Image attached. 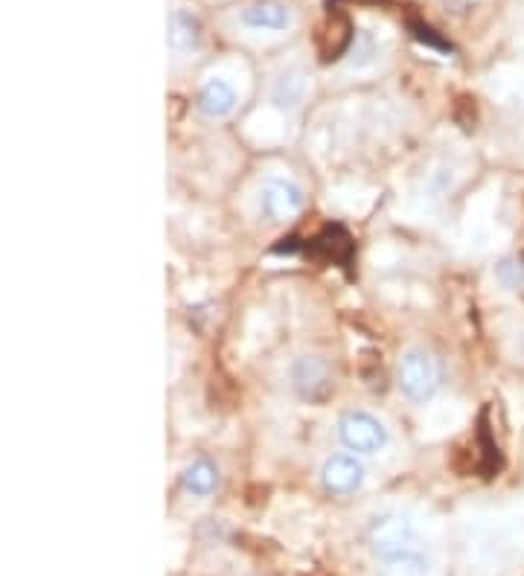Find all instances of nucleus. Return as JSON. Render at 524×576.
<instances>
[{
  "instance_id": "obj_1",
  "label": "nucleus",
  "mask_w": 524,
  "mask_h": 576,
  "mask_svg": "<svg viewBox=\"0 0 524 576\" xmlns=\"http://www.w3.org/2000/svg\"><path fill=\"white\" fill-rule=\"evenodd\" d=\"M420 544V533L411 518L397 516V512H385V516H376L367 527V547L376 560H390L397 553L417 551Z\"/></svg>"
},
{
  "instance_id": "obj_2",
  "label": "nucleus",
  "mask_w": 524,
  "mask_h": 576,
  "mask_svg": "<svg viewBox=\"0 0 524 576\" xmlns=\"http://www.w3.org/2000/svg\"><path fill=\"white\" fill-rule=\"evenodd\" d=\"M399 391L406 393L411 402H429L440 387V368L429 350H408L399 359Z\"/></svg>"
},
{
  "instance_id": "obj_3",
  "label": "nucleus",
  "mask_w": 524,
  "mask_h": 576,
  "mask_svg": "<svg viewBox=\"0 0 524 576\" xmlns=\"http://www.w3.org/2000/svg\"><path fill=\"white\" fill-rule=\"evenodd\" d=\"M339 440L355 454H379L388 445V428L367 410H350L339 419Z\"/></svg>"
},
{
  "instance_id": "obj_4",
  "label": "nucleus",
  "mask_w": 524,
  "mask_h": 576,
  "mask_svg": "<svg viewBox=\"0 0 524 576\" xmlns=\"http://www.w3.org/2000/svg\"><path fill=\"white\" fill-rule=\"evenodd\" d=\"M292 384L304 402H323L332 393V376L318 355H300L292 364Z\"/></svg>"
},
{
  "instance_id": "obj_5",
  "label": "nucleus",
  "mask_w": 524,
  "mask_h": 576,
  "mask_svg": "<svg viewBox=\"0 0 524 576\" xmlns=\"http://www.w3.org/2000/svg\"><path fill=\"white\" fill-rule=\"evenodd\" d=\"M304 190L295 181H288V178H269L262 184L260 207L269 218H292L304 210Z\"/></svg>"
},
{
  "instance_id": "obj_6",
  "label": "nucleus",
  "mask_w": 524,
  "mask_h": 576,
  "mask_svg": "<svg viewBox=\"0 0 524 576\" xmlns=\"http://www.w3.org/2000/svg\"><path fill=\"white\" fill-rule=\"evenodd\" d=\"M323 489L332 495H353L364 484V466L355 454H332L321 468Z\"/></svg>"
},
{
  "instance_id": "obj_7",
  "label": "nucleus",
  "mask_w": 524,
  "mask_h": 576,
  "mask_svg": "<svg viewBox=\"0 0 524 576\" xmlns=\"http://www.w3.org/2000/svg\"><path fill=\"white\" fill-rule=\"evenodd\" d=\"M167 44L178 56L198 50V44H202V21L193 12H186V9H175L170 21H167Z\"/></svg>"
},
{
  "instance_id": "obj_8",
  "label": "nucleus",
  "mask_w": 524,
  "mask_h": 576,
  "mask_svg": "<svg viewBox=\"0 0 524 576\" xmlns=\"http://www.w3.org/2000/svg\"><path fill=\"white\" fill-rule=\"evenodd\" d=\"M242 24L251 26V30L280 33V30H286L292 24V12L280 0H254L251 7L242 9Z\"/></svg>"
},
{
  "instance_id": "obj_9",
  "label": "nucleus",
  "mask_w": 524,
  "mask_h": 576,
  "mask_svg": "<svg viewBox=\"0 0 524 576\" xmlns=\"http://www.w3.org/2000/svg\"><path fill=\"white\" fill-rule=\"evenodd\" d=\"M198 109L207 117L219 120L228 117L230 111L237 109V91H233V84L225 82V79H210V82L204 84L202 93H198Z\"/></svg>"
},
{
  "instance_id": "obj_10",
  "label": "nucleus",
  "mask_w": 524,
  "mask_h": 576,
  "mask_svg": "<svg viewBox=\"0 0 524 576\" xmlns=\"http://www.w3.org/2000/svg\"><path fill=\"white\" fill-rule=\"evenodd\" d=\"M306 97V76L300 70H286L271 88V102L280 111H295Z\"/></svg>"
},
{
  "instance_id": "obj_11",
  "label": "nucleus",
  "mask_w": 524,
  "mask_h": 576,
  "mask_svg": "<svg viewBox=\"0 0 524 576\" xmlns=\"http://www.w3.org/2000/svg\"><path fill=\"white\" fill-rule=\"evenodd\" d=\"M216 486H219V468L213 466L210 460H193L184 468V489L195 498H207L216 493Z\"/></svg>"
},
{
  "instance_id": "obj_12",
  "label": "nucleus",
  "mask_w": 524,
  "mask_h": 576,
  "mask_svg": "<svg viewBox=\"0 0 524 576\" xmlns=\"http://www.w3.org/2000/svg\"><path fill=\"white\" fill-rule=\"evenodd\" d=\"M432 574V565L425 560L420 551H406L390 556V560H381L379 576H429Z\"/></svg>"
},
{
  "instance_id": "obj_13",
  "label": "nucleus",
  "mask_w": 524,
  "mask_h": 576,
  "mask_svg": "<svg viewBox=\"0 0 524 576\" xmlns=\"http://www.w3.org/2000/svg\"><path fill=\"white\" fill-rule=\"evenodd\" d=\"M495 276L504 289H519L524 283V259L510 257L504 259L499 268H495Z\"/></svg>"
}]
</instances>
